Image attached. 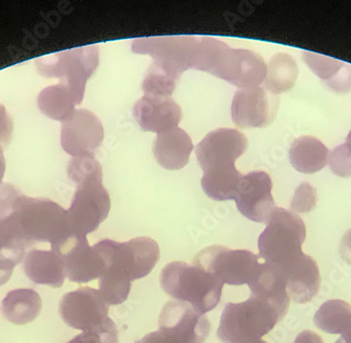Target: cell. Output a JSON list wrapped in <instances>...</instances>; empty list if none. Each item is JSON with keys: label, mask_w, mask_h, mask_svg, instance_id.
<instances>
[{"label": "cell", "mask_w": 351, "mask_h": 343, "mask_svg": "<svg viewBox=\"0 0 351 343\" xmlns=\"http://www.w3.org/2000/svg\"><path fill=\"white\" fill-rule=\"evenodd\" d=\"M0 228L29 248L72 234L68 211L50 199L25 196L11 183L0 185Z\"/></svg>", "instance_id": "cell-1"}, {"label": "cell", "mask_w": 351, "mask_h": 343, "mask_svg": "<svg viewBox=\"0 0 351 343\" xmlns=\"http://www.w3.org/2000/svg\"><path fill=\"white\" fill-rule=\"evenodd\" d=\"M68 175L77 189L68 210L72 234L86 237L108 218L110 210V194L104 187L102 167L95 156L72 158Z\"/></svg>", "instance_id": "cell-2"}, {"label": "cell", "mask_w": 351, "mask_h": 343, "mask_svg": "<svg viewBox=\"0 0 351 343\" xmlns=\"http://www.w3.org/2000/svg\"><path fill=\"white\" fill-rule=\"evenodd\" d=\"M200 71L226 80L240 90L263 84L267 64L261 55L245 49H232L228 43L204 37Z\"/></svg>", "instance_id": "cell-3"}, {"label": "cell", "mask_w": 351, "mask_h": 343, "mask_svg": "<svg viewBox=\"0 0 351 343\" xmlns=\"http://www.w3.org/2000/svg\"><path fill=\"white\" fill-rule=\"evenodd\" d=\"M160 285L171 298L189 303L204 315L220 303L224 283L202 268L173 261L161 271Z\"/></svg>", "instance_id": "cell-4"}, {"label": "cell", "mask_w": 351, "mask_h": 343, "mask_svg": "<svg viewBox=\"0 0 351 343\" xmlns=\"http://www.w3.org/2000/svg\"><path fill=\"white\" fill-rule=\"evenodd\" d=\"M284 318L275 305L250 295L241 303H226L221 316L217 336L224 343L259 340Z\"/></svg>", "instance_id": "cell-5"}, {"label": "cell", "mask_w": 351, "mask_h": 343, "mask_svg": "<svg viewBox=\"0 0 351 343\" xmlns=\"http://www.w3.org/2000/svg\"><path fill=\"white\" fill-rule=\"evenodd\" d=\"M306 226L293 211L276 206L258 239L260 257L279 269L289 267L303 255Z\"/></svg>", "instance_id": "cell-6"}, {"label": "cell", "mask_w": 351, "mask_h": 343, "mask_svg": "<svg viewBox=\"0 0 351 343\" xmlns=\"http://www.w3.org/2000/svg\"><path fill=\"white\" fill-rule=\"evenodd\" d=\"M94 248L106 261L104 274L126 283L147 277L160 259V248L149 237L133 238L126 242L104 239Z\"/></svg>", "instance_id": "cell-7"}, {"label": "cell", "mask_w": 351, "mask_h": 343, "mask_svg": "<svg viewBox=\"0 0 351 343\" xmlns=\"http://www.w3.org/2000/svg\"><path fill=\"white\" fill-rule=\"evenodd\" d=\"M36 66L43 76L59 78L82 102L86 82L99 66V48L86 45L39 57Z\"/></svg>", "instance_id": "cell-8"}, {"label": "cell", "mask_w": 351, "mask_h": 343, "mask_svg": "<svg viewBox=\"0 0 351 343\" xmlns=\"http://www.w3.org/2000/svg\"><path fill=\"white\" fill-rule=\"evenodd\" d=\"M201 37L159 36L138 38L132 43L135 54L149 55L153 64L176 80L189 69H196Z\"/></svg>", "instance_id": "cell-9"}, {"label": "cell", "mask_w": 351, "mask_h": 343, "mask_svg": "<svg viewBox=\"0 0 351 343\" xmlns=\"http://www.w3.org/2000/svg\"><path fill=\"white\" fill-rule=\"evenodd\" d=\"M259 264V256L252 252L222 246L203 248L194 259V265L202 268L228 285H248Z\"/></svg>", "instance_id": "cell-10"}, {"label": "cell", "mask_w": 351, "mask_h": 343, "mask_svg": "<svg viewBox=\"0 0 351 343\" xmlns=\"http://www.w3.org/2000/svg\"><path fill=\"white\" fill-rule=\"evenodd\" d=\"M66 265V277L72 283H88L104 274L106 264L101 254L88 244L84 236L69 234L52 244Z\"/></svg>", "instance_id": "cell-11"}, {"label": "cell", "mask_w": 351, "mask_h": 343, "mask_svg": "<svg viewBox=\"0 0 351 343\" xmlns=\"http://www.w3.org/2000/svg\"><path fill=\"white\" fill-rule=\"evenodd\" d=\"M248 147V140L236 129L214 130L197 145L196 157L203 172L234 167Z\"/></svg>", "instance_id": "cell-12"}, {"label": "cell", "mask_w": 351, "mask_h": 343, "mask_svg": "<svg viewBox=\"0 0 351 343\" xmlns=\"http://www.w3.org/2000/svg\"><path fill=\"white\" fill-rule=\"evenodd\" d=\"M59 314L69 327L88 331L101 324L108 315V305L100 291L80 287L63 295Z\"/></svg>", "instance_id": "cell-13"}, {"label": "cell", "mask_w": 351, "mask_h": 343, "mask_svg": "<svg viewBox=\"0 0 351 343\" xmlns=\"http://www.w3.org/2000/svg\"><path fill=\"white\" fill-rule=\"evenodd\" d=\"M104 139V124L86 108L76 110L61 126V147L73 158L94 156Z\"/></svg>", "instance_id": "cell-14"}, {"label": "cell", "mask_w": 351, "mask_h": 343, "mask_svg": "<svg viewBox=\"0 0 351 343\" xmlns=\"http://www.w3.org/2000/svg\"><path fill=\"white\" fill-rule=\"evenodd\" d=\"M273 181L263 171H254L243 175L234 194L237 208L247 220L267 224L276 209Z\"/></svg>", "instance_id": "cell-15"}, {"label": "cell", "mask_w": 351, "mask_h": 343, "mask_svg": "<svg viewBox=\"0 0 351 343\" xmlns=\"http://www.w3.org/2000/svg\"><path fill=\"white\" fill-rule=\"evenodd\" d=\"M278 100L261 86L237 91L232 104V118L242 129L264 128L277 114Z\"/></svg>", "instance_id": "cell-16"}, {"label": "cell", "mask_w": 351, "mask_h": 343, "mask_svg": "<svg viewBox=\"0 0 351 343\" xmlns=\"http://www.w3.org/2000/svg\"><path fill=\"white\" fill-rule=\"evenodd\" d=\"M159 330L171 333L182 343H204L210 322L189 303L171 301L161 311Z\"/></svg>", "instance_id": "cell-17"}, {"label": "cell", "mask_w": 351, "mask_h": 343, "mask_svg": "<svg viewBox=\"0 0 351 343\" xmlns=\"http://www.w3.org/2000/svg\"><path fill=\"white\" fill-rule=\"evenodd\" d=\"M133 116L143 131L160 134L178 128L182 108L171 97L145 95L134 106Z\"/></svg>", "instance_id": "cell-18"}, {"label": "cell", "mask_w": 351, "mask_h": 343, "mask_svg": "<svg viewBox=\"0 0 351 343\" xmlns=\"http://www.w3.org/2000/svg\"><path fill=\"white\" fill-rule=\"evenodd\" d=\"M280 271L285 276L289 298L295 303H309L320 289V269L311 256L303 254L291 265Z\"/></svg>", "instance_id": "cell-19"}, {"label": "cell", "mask_w": 351, "mask_h": 343, "mask_svg": "<svg viewBox=\"0 0 351 343\" xmlns=\"http://www.w3.org/2000/svg\"><path fill=\"white\" fill-rule=\"evenodd\" d=\"M194 145L184 130L173 128L158 134L153 145V153L158 165L167 171H178L189 163Z\"/></svg>", "instance_id": "cell-20"}, {"label": "cell", "mask_w": 351, "mask_h": 343, "mask_svg": "<svg viewBox=\"0 0 351 343\" xmlns=\"http://www.w3.org/2000/svg\"><path fill=\"white\" fill-rule=\"evenodd\" d=\"M23 272L36 285L61 287L66 278V265L54 251L31 250L23 259Z\"/></svg>", "instance_id": "cell-21"}, {"label": "cell", "mask_w": 351, "mask_h": 343, "mask_svg": "<svg viewBox=\"0 0 351 343\" xmlns=\"http://www.w3.org/2000/svg\"><path fill=\"white\" fill-rule=\"evenodd\" d=\"M250 285V295L259 296L278 307L285 316L289 311L291 298L287 293L285 276L273 264L260 263Z\"/></svg>", "instance_id": "cell-22"}, {"label": "cell", "mask_w": 351, "mask_h": 343, "mask_svg": "<svg viewBox=\"0 0 351 343\" xmlns=\"http://www.w3.org/2000/svg\"><path fill=\"white\" fill-rule=\"evenodd\" d=\"M329 151L313 136H302L291 143L289 161L302 174H315L328 163Z\"/></svg>", "instance_id": "cell-23"}, {"label": "cell", "mask_w": 351, "mask_h": 343, "mask_svg": "<svg viewBox=\"0 0 351 343\" xmlns=\"http://www.w3.org/2000/svg\"><path fill=\"white\" fill-rule=\"evenodd\" d=\"M41 309V297L31 289H13L7 294L1 303L3 316L16 325L33 322L40 315Z\"/></svg>", "instance_id": "cell-24"}, {"label": "cell", "mask_w": 351, "mask_h": 343, "mask_svg": "<svg viewBox=\"0 0 351 343\" xmlns=\"http://www.w3.org/2000/svg\"><path fill=\"white\" fill-rule=\"evenodd\" d=\"M82 104L69 86L60 84L47 86L38 96V106L41 113L51 119L66 121L76 111V106Z\"/></svg>", "instance_id": "cell-25"}, {"label": "cell", "mask_w": 351, "mask_h": 343, "mask_svg": "<svg viewBox=\"0 0 351 343\" xmlns=\"http://www.w3.org/2000/svg\"><path fill=\"white\" fill-rule=\"evenodd\" d=\"M299 74L297 61L287 53H279L270 59L264 88L274 95H280L295 86Z\"/></svg>", "instance_id": "cell-26"}, {"label": "cell", "mask_w": 351, "mask_h": 343, "mask_svg": "<svg viewBox=\"0 0 351 343\" xmlns=\"http://www.w3.org/2000/svg\"><path fill=\"white\" fill-rule=\"evenodd\" d=\"M243 175L236 167L203 172L201 187L213 200H234L239 182Z\"/></svg>", "instance_id": "cell-27"}, {"label": "cell", "mask_w": 351, "mask_h": 343, "mask_svg": "<svg viewBox=\"0 0 351 343\" xmlns=\"http://www.w3.org/2000/svg\"><path fill=\"white\" fill-rule=\"evenodd\" d=\"M315 324L327 334H342L351 322V307L346 301L332 299L317 309Z\"/></svg>", "instance_id": "cell-28"}, {"label": "cell", "mask_w": 351, "mask_h": 343, "mask_svg": "<svg viewBox=\"0 0 351 343\" xmlns=\"http://www.w3.org/2000/svg\"><path fill=\"white\" fill-rule=\"evenodd\" d=\"M178 82V80L152 64L142 82V90L145 95L171 97Z\"/></svg>", "instance_id": "cell-29"}, {"label": "cell", "mask_w": 351, "mask_h": 343, "mask_svg": "<svg viewBox=\"0 0 351 343\" xmlns=\"http://www.w3.org/2000/svg\"><path fill=\"white\" fill-rule=\"evenodd\" d=\"M303 59L311 72L317 75L323 82L332 80L338 74L339 71L344 66L345 62L324 55L315 54L313 52L303 53Z\"/></svg>", "instance_id": "cell-30"}, {"label": "cell", "mask_w": 351, "mask_h": 343, "mask_svg": "<svg viewBox=\"0 0 351 343\" xmlns=\"http://www.w3.org/2000/svg\"><path fill=\"white\" fill-rule=\"evenodd\" d=\"M68 343H119L117 327L108 317L101 324L90 330L84 331V333L79 334Z\"/></svg>", "instance_id": "cell-31"}, {"label": "cell", "mask_w": 351, "mask_h": 343, "mask_svg": "<svg viewBox=\"0 0 351 343\" xmlns=\"http://www.w3.org/2000/svg\"><path fill=\"white\" fill-rule=\"evenodd\" d=\"M317 190L308 182L302 183L298 187L291 202V210L293 213L311 212L317 206Z\"/></svg>", "instance_id": "cell-32"}, {"label": "cell", "mask_w": 351, "mask_h": 343, "mask_svg": "<svg viewBox=\"0 0 351 343\" xmlns=\"http://www.w3.org/2000/svg\"><path fill=\"white\" fill-rule=\"evenodd\" d=\"M328 165L331 172L342 178L351 177V154L346 145H338L329 153Z\"/></svg>", "instance_id": "cell-33"}, {"label": "cell", "mask_w": 351, "mask_h": 343, "mask_svg": "<svg viewBox=\"0 0 351 343\" xmlns=\"http://www.w3.org/2000/svg\"><path fill=\"white\" fill-rule=\"evenodd\" d=\"M325 86L338 94L351 92V66L344 64L338 74L332 80L324 82Z\"/></svg>", "instance_id": "cell-34"}, {"label": "cell", "mask_w": 351, "mask_h": 343, "mask_svg": "<svg viewBox=\"0 0 351 343\" xmlns=\"http://www.w3.org/2000/svg\"><path fill=\"white\" fill-rule=\"evenodd\" d=\"M13 129V120L10 117L5 106L0 104V145L5 147L9 143Z\"/></svg>", "instance_id": "cell-35"}, {"label": "cell", "mask_w": 351, "mask_h": 343, "mask_svg": "<svg viewBox=\"0 0 351 343\" xmlns=\"http://www.w3.org/2000/svg\"><path fill=\"white\" fill-rule=\"evenodd\" d=\"M136 343H182L178 338H176L173 334L167 331L158 330L156 332L149 333L147 336L136 341Z\"/></svg>", "instance_id": "cell-36"}, {"label": "cell", "mask_w": 351, "mask_h": 343, "mask_svg": "<svg viewBox=\"0 0 351 343\" xmlns=\"http://www.w3.org/2000/svg\"><path fill=\"white\" fill-rule=\"evenodd\" d=\"M340 254L342 259L351 265V228L343 236L341 241Z\"/></svg>", "instance_id": "cell-37"}, {"label": "cell", "mask_w": 351, "mask_h": 343, "mask_svg": "<svg viewBox=\"0 0 351 343\" xmlns=\"http://www.w3.org/2000/svg\"><path fill=\"white\" fill-rule=\"evenodd\" d=\"M293 343H324L322 337L311 330L299 333Z\"/></svg>", "instance_id": "cell-38"}, {"label": "cell", "mask_w": 351, "mask_h": 343, "mask_svg": "<svg viewBox=\"0 0 351 343\" xmlns=\"http://www.w3.org/2000/svg\"><path fill=\"white\" fill-rule=\"evenodd\" d=\"M14 269L10 268L0 267V287H3L11 279Z\"/></svg>", "instance_id": "cell-39"}, {"label": "cell", "mask_w": 351, "mask_h": 343, "mask_svg": "<svg viewBox=\"0 0 351 343\" xmlns=\"http://www.w3.org/2000/svg\"><path fill=\"white\" fill-rule=\"evenodd\" d=\"M3 147H5L0 145V185H3V179L5 173V155H3Z\"/></svg>", "instance_id": "cell-40"}, {"label": "cell", "mask_w": 351, "mask_h": 343, "mask_svg": "<svg viewBox=\"0 0 351 343\" xmlns=\"http://www.w3.org/2000/svg\"><path fill=\"white\" fill-rule=\"evenodd\" d=\"M341 338L344 340L345 343H351V322L349 327H347L346 330L342 333V337Z\"/></svg>", "instance_id": "cell-41"}, {"label": "cell", "mask_w": 351, "mask_h": 343, "mask_svg": "<svg viewBox=\"0 0 351 343\" xmlns=\"http://www.w3.org/2000/svg\"><path fill=\"white\" fill-rule=\"evenodd\" d=\"M345 145H346V147H347V149H348L349 153L351 154V131L349 132L348 136H347L346 143H345Z\"/></svg>", "instance_id": "cell-42"}, {"label": "cell", "mask_w": 351, "mask_h": 343, "mask_svg": "<svg viewBox=\"0 0 351 343\" xmlns=\"http://www.w3.org/2000/svg\"><path fill=\"white\" fill-rule=\"evenodd\" d=\"M244 343H267L266 341L262 340V339H259V340L250 341V342H244Z\"/></svg>", "instance_id": "cell-43"}, {"label": "cell", "mask_w": 351, "mask_h": 343, "mask_svg": "<svg viewBox=\"0 0 351 343\" xmlns=\"http://www.w3.org/2000/svg\"><path fill=\"white\" fill-rule=\"evenodd\" d=\"M336 343H345L344 340L342 338L339 339V340L336 341Z\"/></svg>", "instance_id": "cell-44"}]
</instances>
